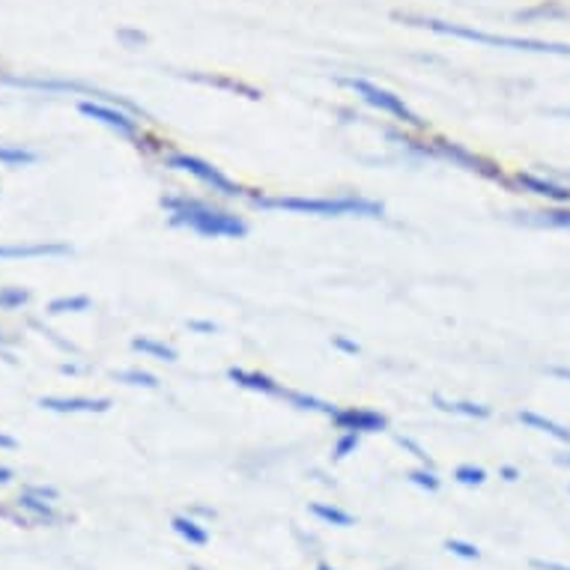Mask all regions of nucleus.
Masks as SVG:
<instances>
[{
  "instance_id": "nucleus-1",
  "label": "nucleus",
  "mask_w": 570,
  "mask_h": 570,
  "mask_svg": "<svg viewBox=\"0 0 570 570\" xmlns=\"http://www.w3.org/2000/svg\"><path fill=\"white\" fill-rule=\"evenodd\" d=\"M162 209L168 212L171 227H183V230H191L203 239H242V236H248L245 218H239L236 212L221 209L209 200H200L194 194H183V191L165 194Z\"/></svg>"
},
{
  "instance_id": "nucleus-2",
  "label": "nucleus",
  "mask_w": 570,
  "mask_h": 570,
  "mask_svg": "<svg viewBox=\"0 0 570 570\" xmlns=\"http://www.w3.org/2000/svg\"><path fill=\"white\" fill-rule=\"evenodd\" d=\"M248 203L254 209H278L293 215H317V218H382L385 206L380 200H368L362 194H335V197H299V194H263L248 191Z\"/></svg>"
},
{
  "instance_id": "nucleus-3",
  "label": "nucleus",
  "mask_w": 570,
  "mask_h": 570,
  "mask_svg": "<svg viewBox=\"0 0 570 570\" xmlns=\"http://www.w3.org/2000/svg\"><path fill=\"white\" fill-rule=\"evenodd\" d=\"M388 138L400 147H406L409 153L421 156V159H442V162H451L454 168H463L469 174H478L481 180H490V183H499L505 189H514L511 177L493 162V159H484L478 153H472L469 147L457 144V141H448V138H430V141H415L409 135H397V132H388Z\"/></svg>"
},
{
  "instance_id": "nucleus-4",
  "label": "nucleus",
  "mask_w": 570,
  "mask_h": 570,
  "mask_svg": "<svg viewBox=\"0 0 570 570\" xmlns=\"http://www.w3.org/2000/svg\"><path fill=\"white\" fill-rule=\"evenodd\" d=\"M406 24H418L427 27L433 33L442 36H454V39H466V42H478V45H490V48H508V51H526V54H556V57H570V45L565 42H544V39H523V36H502V33H487V30H475L466 24H451L442 18H421V15H397Z\"/></svg>"
},
{
  "instance_id": "nucleus-5",
  "label": "nucleus",
  "mask_w": 570,
  "mask_h": 570,
  "mask_svg": "<svg viewBox=\"0 0 570 570\" xmlns=\"http://www.w3.org/2000/svg\"><path fill=\"white\" fill-rule=\"evenodd\" d=\"M341 84L344 87H350L362 102H368L371 108H377L382 114H388V117H394L400 126H409V129H415V132H424L427 129V123L403 102V96H397V93H391V90H385L380 84H374V81H368V78H341Z\"/></svg>"
},
{
  "instance_id": "nucleus-6",
  "label": "nucleus",
  "mask_w": 570,
  "mask_h": 570,
  "mask_svg": "<svg viewBox=\"0 0 570 570\" xmlns=\"http://www.w3.org/2000/svg\"><path fill=\"white\" fill-rule=\"evenodd\" d=\"M165 168L180 171V174H189L197 183H203L206 189H212L215 194H221V197H230V200L248 194L239 183H233L230 177H224L215 165H209L206 159H197V156H191V153H168V156H165Z\"/></svg>"
},
{
  "instance_id": "nucleus-7",
  "label": "nucleus",
  "mask_w": 570,
  "mask_h": 570,
  "mask_svg": "<svg viewBox=\"0 0 570 570\" xmlns=\"http://www.w3.org/2000/svg\"><path fill=\"white\" fill-rule=\"evenodd\" d=\"M78 111H81L84 117H90V120H99L102 126L114 129V132L123 135V138H132V141L141 138V120H138L135 114H129V111L117 108V105H105V102L84 99V102H78Z\"/></svg>"
},
{
  "instance_id": "nucleus-8",
  "label": "nucleus",
  "mask_w": 570,
  "mask_h": 570,
  "mask_svg": "<svg viewBox=\"0 0 570 570\" xmlns=\"http://www.w3.org/2000/svg\"><path fill=\"white\" fill-rule=\"evenodd\" d=\"M329 418H332L335 430H341V433H359L362 436V433L388 430V418L377 409H368V406H341Z\"/></svg>"
},
{
  "instance_id": "nucleus-9",
  "label": "nucleus",
  "mask_w": 570,
  "mask_h": 570,
  "mask_svg": "<svg viewBox=\"0 0 570 570\" xmlns=\"http://www.w3.org/2000/svg\"><path fill=\"white\" fill-rule=\"evenodd\" d=\"M511 183H514V189L526 191V194H535V197H544V200H550V203H556V206H570L568 186H562V183L550 180L547 174L517 171V174L511 177Z\"/></svg>"
},
{
  "instance_id": "nucleus-10",
  "label": "nucleus",
  "mask_w": 570,
  "mask_h": 570,
  "mask_svg": "<svg viewBox=\"0 0 570 570\" xmlns=\"http://www.w3.org/2000/svg\"><path fill=\"white\" fill-rule=\"evenodd\" d=\"M72 245L66 242H18L0 245V260H33V257H69Z\"/></svg>"
},
{
  "instance_id": "nucleus-11",
  "label": "nucleus",
  "mask_w": 570,
  "mask_h": 570,
  "mask_svg": "<svg viewBox=\"0 0 570 570\" xmlns=\"http://www.w3.org/2000/svg\"><path fill=\"white\" fill-rule=\"evenodd\" d=\"M227 380L236 382L239 388H248V391L266 394V397H278V400H284V397H287V385H281V382L272 380L269 374H260V371L230 368V371H227Z\"/></svg>"
},
{
  "instance_id": "nucleus-12",
  "label": "nucleus",
  "mask_w": 570,
  "mask_h": 570,
  "mask_svg": "<svg viewBox=\"0 0 570 570\" xmlns=\"http://www.w3.org/2000/svg\"><path fill=\"white\" fill-rule=\"evenodd\" d=\"M39 406L51 412H108L111 400L108 397H39Z\"/></svg>"
},
{
  "instance_id": "nucleus-13",
  "label": "nucleus",
  "mask_w": 570,
  "mask_h": 570,
  "mask_svg": "<svg viewBox=\"0 0 570 570\" xmlns=\"http://www.w3.org/2000/svg\"><path fill=\"white\" fill-rule=\"evenodd\" d=\"M517 221L526 227H541V230H570V206H556V209H526L517 212Z\"/></svg>"
},
{
  "instance_id": "nucleus-14",
  "label": "nucleus",
  "mask_w": 570,
  "mask_h": 570,
  "mask_svg": "<svg viewBox=\"0 0 570 570\" xmlns=\"http://www.w3.org/2000/svg\"><path fill=\"white\" fill-rule=\"evenodd\" d=\"M517 421H520V424H526V427H532V430H538V433L553 436V439H556V442H562V445H570V427L559 424V421H553V418H547V415H541V412L520 409V412H517Z\"/></svg>"
},
{
  "instance_id": "nucleus-15",
  "label": "nucleus",
  "mask_w": 570,
  "mask_h": 570,
  "mask_svg": "<svg viewBox=\"0 0 570 570\" xmlns=\"http://www.w3.org/2000/svg\"><path fill=\"white\" fill-rule=\"evenodd\" d=\"M433 406L451 415H463V418H490L493 409L487 403H475V400H448L442 394H433Z\"/></svg>"
},
{
  "instance_id": "nucleus-16",
  "label": "nucleus",
  "mask_w": 570,
  "mask_h": 570,
  "mask_svg": "<svg viewBox=\"0 0 570 570\" xmlns=\"http://www.w3.org/2000/svg\"><path fill=\"white\" fill-rule=\"evenodd\" d=\"M132 350L141 353V356H147V359H156V362H168V365L177 362V350L171 344L159 341V338H150V335L132 338Z\"/></svg>"
},
{
  "instance_id": "nucleus-17",
  "label": "nucleus",
  "mask_w": 570,
  "mask_h": 570,
  "mask_svg": "<svg viewBox=\"0 0 570 570\" xmlns=\"http://www.w3.org/2000/svg\"><path fill=\"white\" fill-rule=\"evenodd\" d=\"M171 526H174V532L191 544V547H206L209 544V532H206V526H200L191 514H177L174 520H171Z\"/></svg>"
},
{
  "instance_id": "nucleus-18",
  "label": "nucleus",
  "mask_w": 570,
  "mask_h": 570,
  "mask_svg": "<svg viewBox=\"0 0 570 570\" xmlns=\"http://www.w3.org/2000/svg\"><path fill=\"white\" fill-rule=\"evenodd\" d=\"M39 162V153L21 147V144H3L0 141V165L3 168H30Z\"/></svg>"
},
{
  "instance_id": "nucleus-19",
  "label": "nucleus",
  "mask_w": 570,
  "mask_h": 570,
  "mask_svg": "<svg viewBox=\"0 0 570 570\" xmlns=\"http://www.w3.org/2000/svg\"><path fill=\"white\" fill-rule=\"evenodd\" d=\"M311 514H314L320 523H326V526H338V529L356 526V517H353V514H347V511H341V508H335V505H329V502H314V505H311Z\"/></svg>"
},
{
  "instance_id": "nucleus-20",
  "label": "nucleus",
  "mask_w": 570,
  "mask_h": 570,
  "mask_svg": "<svg viewBox=\"0 0 570 570\" xmlns=\"http://www.w3.org/2000/svg\"><path fill=\"white\" fill-rule=\"evenodd\" d=\"M21 511H27L33 520H39V523H57V511L51 508V502H45V499H39V496H30V493H24V496H18V502H15Z\"/></svg>"
},
{
  "instance_id": "nucleus-21",
  "label": "nucleus",
  "mask_w": 570,
  "mask_h": 570,
  "mask_svg": "<svg viewBox=\"0 0 570 570\" xmlns=\"http://www.w3.org/2000/svg\"><path fill=\"white\" fill-rule=\"evenodd\" d=\"M191 81H200V84H209V87H221V90H233V93H245L248 99H260V90H254L251 84H242V81H233V78H218V75H197L191 72Z\"/></svg>"
},
{
  "instance_id": "nucleus-22",
  "label": "nucleus",
  "mask_w": 570,
  "mask_h": 570,
  "mask_svg": "<svg viewBox=\"0 0 570 570\" xmlns=\"http://www.w3.org/2000/svg\"><path fill=\"white\" fill-rule=\"evenodd\" d=\"M90 308V296H60L48 302V314H78Z\"/></svg>"
},
{
  "instance_id": "nucleus-23",
  "label": "nucleus",
  "mask_w": 570,
  "mask_h": 570,
  "mask_svg": "<svg viewBox=\"0 0 570 570\" xmlns=\"http://www.w3.org/2000/svg\"><path fill=\"white\" fill-rule=\"evenodd\" d=\"M454 481L463 484V487H481L487 481V472L481 466H475V463H463V466L454 469Z\"/></svg>"
},
{
  "instance_id": "nucleus-24",
  "label": "nucleus",
  "mask_w": 570,
  "mask_h": 570,
  "mask_svg": "<svg viewBox=\"0 0 570 570\" xmlns=\"http://www.w3.org/2000/svg\"><path fill=\"white\" fill-rule=\"evenodd\" d=\"M114 380H117V382H126V385H135V388H159V380H156L153 374H147V371H141V368H129V371H117V374H114Z\"/></svg>"
},
{
  "instance_id": "nucleus-25",
  "label": "nucleus",
  "mask_w": 570,
  "mask_h": 570,
  "mask_svg": "<svg viewBox=\"0 0 570 570\" xmlns=\"http://www.w3.org/2000/svg\"><path fill=\"white\" fill-rule=\"evenodd\" d=\"M409 481L415 484V487H421V490H427V493H436L439 490V475L433 472V466H421V469H412L409 472Z\"/></svg>"
},
{
  "instance_id": "nucleus-26",
  "label": "nucleus",
  "mask_w": 570,
  "mask_h": 570,
  "mask_svg": "<svg viewBox=\"0 0 570 570\" xmlns=\"http://www.w3.org/2000/svg\"><path fill=\"white\" fill-rule=\"evenodd\" d=\"M30 302V293L21 287H0V311H15Z\"/></svg>"
},
{
  "instance_id": "nucleus-27",
  "label": "nucleus",
  "mask_w": 570,
  "mask_h": 570,
  "mask_svg": "<svg viewBox=\"0 0 570 570\" xmlns=\"http://www.w3.org/2000/svg\"><path fill=\"white\" fill-rule=\"evenodd\" d=\"M445 550L457 559H466V562H478L481 559V550L469 541H460V538H448L445 541Z\"/></svg>"
},
{
  "instance_id": "nucleus-28",
  "label": "nucleus",
  "mask_w": 570,
  "mask_h": 570,
  "mask_svg": "<svg viewBox=\"0 0 570 570\" xmlns=\"http://www.w3.org/2000/svg\"><path fill=\"white\" fill-rule=\"evenodd\" d=\"M359 442H362L359 433H341L338 442H335V448H332V457H335V460H347L350 454L359 451Z\"/></svg>"
},
{
  "instance_id": "nucleus-29",
  "label": "nucleus",
  "mask_w": 570,
  "mask_h": 570,
  "mask_svg": "<svg viewBox=\"0 0 570 570\" xmlns=\"http://www.w3.org/2000/svg\"><path fill=\"white\" fill-rule=\"evenodd\" d=\"M397 445H400V448H406V451H409V454H412L421 466H433L430 454H427V451H424V448H421L412 436H397Z\"/></svg>"
},
{
  "instance_id": "nucleus-30",
  "label": "nucleus",
  "mask_w": 570,
  "mask_h": 570,
  "mask_svg": "<svg viewBox=\"0 0 570 570\" xmlns=\"http://www.w3.org/2000/svg\"><path fill=\"white\" fill-rule=\"evenodd\" d=\"M332 347L341 350V353H347V356H359V353H362V347H359L356 341L344 338V335H335V338H332Z\"/></svg>"
},
{
  "instance_id": "nucleus-31",
  "label": "nucleus",
  "mask_w": 570,
  "mask_h": 570,
  "mask_svg": "<svg viewBox=\"0 0 570 570\" xmlns=\"http://www.w3.org/2000/svg\"><path fill=\"white\" fill-rule=\"evenodd\" d=\"M186 326H189V332H194V335H215L218 332V326L212 320H189Z\"/></svg>"
},
{
  "instance_id": "nucleus-32",
  "label": "nucleus",
  "mask_w": 570,
  "mask_h": 570,
  "mask_svg": "<svg viewBox=\"0 0 570 570\" xmlns=\"http://www.w3.org/2000/svg\"><path fill=\"white\" fill-rule=\"evenodd\" d=\"M27 493H30V496H39V499H45V502H57V490H54V487L33 484V487H27Z\"/></svg>"
},
{
  "instance_id": "nucleus-33",
  "label": "nucleus",
  "mask_w": 570,
  "mask_h": 570,
  "mask_svg": "<svg viewBox=\"0 0 570 570\" xmlns=\"http://www.w3.org/2000/svg\"><path fill=\"white\" fill-rule=\"evenodd\" d=\"M544 174L550 177V180H556V183H562V186H568L570 189V171H565V168H544Z\"/></svg>"
},
{
  "instance_id": "nucleus-34",
  "label": "nucleus",
  "mask_w": 570,
  "mask_h": 570,
  "mask_svg": "<svg viewBox=\"0 0 570 570\" xmlns=\"http://www.w3.org/2000/svg\"><path fill=\"white\" fill-rule=\"evenodd\" d=\"M120 39H126V42H132V45H144V42H147L144 33H132V30H120Z\"/></svg>"
},
{
  "instance_id": "nucleus-35",
  "label": "nucleus",
  "mask_w": 570,
  "mask_h": 570,
  "mask_svg": "<svg viewBox=\"0 0 570 570\" xmlns=\"http://www.w3.org/2000/svg\"><path fill=\"white\" fill-rule=\"evenodd\" d=\"M499 475H502L505 481H517V478H520V469H517V466H502Z\"/></svg>"
},
{
  "instance_id": "nucleus-36",
  "label": "nucleus",
  "mask_w": 570,
  "mask_h": 570,
  "mask_svg": "<svg viewBox=\"0 0 570 570\" xmlns=\"http://www.w3.org/2000/svg\"><path fill=\"white\" fill-rule=\"evenodd\" d=\"M532 568H538V570H570L568 565H559V562H532Z\"/></svg>"
},
{
  "instance_id": "nucleus-37",
  "label": "nucleus",
  "mask_w": 570,
  "mask_h": 570,
  "mask_svg": "<svg viewBox=\"0 0 570 570\" xmlns=\"http://www.w3.org/2000/svg\"><path fill=\"white\" fill-rule=\"evenodd\" d=\"M550 377H556V380L570 382V368H550Z\"/></svg>"
},
{
  "instance_id": "nucleus-38",
  "label": "nucleus",
  "mask_w": 570,
  "mask_h": 570,
  "mask_svg": "<svg viewBox=\"0 0 570 570\" xmlns=\"http://www.w3.org/2000/svg\"><path fill=\"white\" fill-rule=\"evenodd\" d=\"M0 448L12 451V448H15V439H12V436H6V433H0Z\"/></svg>"
},
{
  "instance_id": "nucleus-39",
  "label": "nucleus",
  "mask_w": 570,
  "mask_h": 570,
  "mask_svg": "<svg viewBox=\"0 0 570 570\" xmlns=\"http://www.w3.org/2000/svg\"><path fill=\"white\" fill-rule=\"evenodd\" d=\"M9 481H12V469L0 466V484H9Z\"/></svg>"
},
{
  "instance_id": "nucleus-40",
  "label": "nucleus",
  "mask_w": 570,
  "mask_h": 570,
  "mask_svg": "<svg viewBox=\"0 0 570 570\" xmlns=\"http://www.w3.org/2000/svg\"><path fill=\"white\" fill-rule=\"evenodd\" d=\"M559 463H565V466H570V454H568V457H559Z\"/></svg>"
},
{
  "instance_id": "nucleus-41",
  "label": "nucleus",
  "mask_w": 570,
  "mask_h": 570,
  "mask_svg": "<svg viewBox=\"0 0 570 570\" xmlns=\"http://www.w3.org/2000/svg\"><path fill=\"white\" fill-rule=\"evenodd\" d=\"M317 570H338V568H332V565H320Z\"/></svg>"
},
{
  "instance_id": "nucleus-42",
  "label": "nucleus",
  "mask_w": 570,
  "mask_h": 570,
  "mask_svg": "<svg viewBox=\"0 0 570 570\" xmlns=\"http://www.w3.org/2000/svg\"><path fill=\"white\" fill-rule=\"evenodd\" d=\"M0 341H3V338H0Z\"/></svg>"
}]
</instances>
